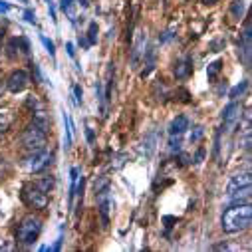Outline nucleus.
<instances>
[{
    "instance_id": "41",
    "label": "nucleus",
    "mask_w": 252,
    "mask_h": 252,
    "mask_svg": "<svg viewBox=\"0 0 252 252\" xmlns=\"http://www.w3.org/2000/svg\"><path fill=\"white\" fill-rule=\"evenodd\" d=\"M0 95H2V84H0Z\"/></svg>"
},
{
    "instance_id": "9",
    "label": "nucleus",
    "mask_w": 252,
    "mask_h": 252,
    "mask_svg": "<svg viewBox=\"0 0 252 252\" xmlns=\"http://www.w3.org/2000/svg\"><path fill=\"white\" fill-rule=\"evenodd\" d=\"M240 111H242V105L238 101H232V103L226 105V109L222 111V119H224V127L226 129H230L232 125L240 119Z\"/></svg>"
},
{
    "instance_id": "7",
    "label": "nucleus",
    "mask_w": 252,
    "mask_h": 252,
    "mask_svg": "<svg viewBox=\"0 0 252 252\" xmlns=\"http://www.w3.org/2000/svg\"><path fill=\"white\" fill-rule=\"evenodd\" d=\"M97 195V207H99V215H101V224L103 228H107L109 224V209H111V197H109V187L103 191L95 193Z\"/></svg>"
},
{
    "instance_id": "15",
    "label": "nucleus",
    "mask_w": 252,
    "mask_h": 252,
    "mask_svg": "<svg viewBox=\"0 0 252 252\" xmlns=\"http://www.w3.org/2000/svg\"><path fill=\"white\" fill-rule=\"evenodd\" d=\"M220 70H222V60H215V62H211L209 68H207V78H209V82H215V80L219 78Z\"/></svg>"
},
{
    "instance_id": "19",
    "label": "nucleus",
    "mask_w": 252,
    "mask_h": 252,
    "mask_svg": "<svg viewBox=\"0 0 252 252\" xmlns=\"http://www.w3.org/2000/svg\"><path fill=\"white\" fill-rule=\"evenodd\" d=\"M246 88H248V82L244 80V82H240L238 86H234V88L230 90V94H228V97H230V99H236V97H240V95H242V94L246 92Z\"/></svg>"
},
{
    "instance_id": "17",
    "label": "nucleus",
    "mask_w": 252,
    "mask_h": 252,
    "mask_svg": "<svg viewBox=\"0 0 252 252\" xmlns=\"http://www.w3.org/2000/svg\"><path fill=\"white\" fill-rule=\"evenodd\" d=\"M244 12H246V4H244V0H234L232 6H230V14H232L236 20H240V18L244 16Z\"/></svg>"
},
{
    "instance_id": "2",
    "label": "nucleus",
    "mask_w": 252,
    "mask_h": 252,
    "mask_svg": "<svg viewBox=\"0 0 252 252\" xmlns=\"http://www.w3.org/2000/svg\"><path fill=\"white\" fill-rule=\"evenodd\" d=\"M22 145L28 151H40L46 145V117L36 115L34 123H30L22 133Z\"/></svg>"
},
{
    "instance_id": "18",
    "label": "nucleus",
    "mask_w": 252,
    "mask_h": 252,
    "mask_svg": "<svg viewBox=\"0 0 252 252\" xmlns=\"http://www.w3.org/2000/svg\"><path fill=\"white\" fill-rule=\"evenodd\" d=\"M16 46H18V38H12V40L8 42V46H6V56H8L10 60H16V58L20 56V50H16Z\"/></svg>"
},
{
    "instance_id": "33",
    "label": "nucleus",
    "mask_w": 252,
    "mask_h": 252,
    "mask_svg": "<svg viewBox=\"0 0 252 252\" xmlns=\"http://www.w3.org/2000/svg\"><path fill=\"white\" fill-rule=\"evenodd\" d=\"M48 10H50V18H52L54 22H58V18H56V6H54V2H52V0L48 2Z\"/></svg>"
},
{
    "instance_id": "27",
    "label": "nucleus",
    "mask_w": 252,
    "mask_h": 252,
    "mask_svg": "<svg viewBox=\"0 0 252 252\" xmlns=\"http://www.w3.org/2000/svg\"><path fill=\"white\" fill-rule=\"evenodd\" d=\"M203 133H205V129L201 127V125H197V127H195V131L191 133V143H197V141L203 137Z\"/></svg>"
},
{
    "instance_id": "11",
    "label": "nucleus",
    "mask_w": 252,
    "mask_h": 252,
    "mask_svg": "<svg viewBox=\"0 0 252 252\" xmlns=\"http://www.w3.org/2000/svg\"><path fill=\"white\" fill-rule=\"evenodd\" d=\"M145 56V34L137 32V40L133 44V52H131V68H137L141 58Z\"/></svg>"
},
{
    "instance_id": "8",
    "label": "nucleus",
    "mask_w": 252,
    "mask_h": 252,
    "mask_svg": "<svg viewBox=\"0 0 252 252\" xmlns=\"http://www.w3.org/2000/svg\"><path fill=\"white\" fill-rule=\"evenodd\" d=\"M191 74H193V58L191 56H185L175 62V78L177 80H187Z\"/></svg>"
},
{
    "instance_id": "5",
    "label": "nucleus",
    "mask_w": 252,
    "mask_h": 252,
    "mask_svg": "<svg viewBox=\"0 0 252 252\" xmlns=\"http://www.w3.org/2000/svg\"><path fill=\"white\" fill-rule=\"evenodd\" d=\"M28 84H30V76H28V72H24V70H14V72L8 76V80H6V88H8V92H12V94L24 92V90L28 88Z\"/></svg>"
},
{
    "instance_id": "13",
    "label": "nucleus",
    "mask_w": 252,
    "mask_h": 252,
    "mask_svg": "<svg viewBox=\"0 0 252 252\" xmlns=\"http://www.w3.org/2000/svg\"><path fill=\"white\" fill-rule=\"evenodd\" d=\"M189 129V119L185 115H177L169 125V135H183Z\"/></svg>"
},
{
    "instance_id": "22",
    "label": "nucleus",
    "mask_w": 252,
    "mask_h": 252,
    "mask_svg": "<svg viewBox=\"0 0 252 252\" xmlns=\"http://www.w3.org/2000/svg\"><path fill=\"white\" fill-rule=\"evenodd\" d=\"M62 10H64L68 16H70V20L74 22L76 20V14H74V0H62Z\"/></svg>"
},
{
    "instance_id": "35",
    "label": "nucleus",
    "mask_w": 252,
    "mask_h": 252,
    "mask_svg": "<svg viewBox=\"0 0 252 252\" xmlns=\"http://www.w3.org/2000/svg\"><path fill=\"white\" fill-rule=\"evenodd\" d=\"M173 30H175V28L167 30V32H165V36H163V38H159V40H161V42H167V40H171V38H173Z\"/></svg>"
},
{
    "instance_id": "36",
    "label": "nucleus",
    "mask_w": 252,
    "mask_h": 252,
    "mask_svg": "<svg viewBox=\"0 0 252 252\" xmlns=\"http://www.w3.org/2000/svg\"><path fill=\"white\" fill-rule=\"evenodd\" d=\"M66 50H68V54H70L72 58L76 56V52H74V44H72V42H68V44H66Z\"/></svg>"
},
{
    "instance_id": "12",
    "label": "nucleus",
    "mask_w": 252,
    "mask_h": 252,
    "mask_svg": "<svg viewBox=\"0 0 252 252\" xmlns=\"http://www.w3.org/2000/svg\"><path fill=\"white\" fill-rule=\"evenodd\" d=\"M250 40H252V30H250V22H246L244 32L240 36V48H242V54H244V64L246 66H250Z\"/></svg>"
},
{
    "instance_id": "4",
    "label": "nucleus",
    "mask_w": 252,
    "mask_h": 252,
    "mask_svg": "<svg viewBox=\"0 0 252 252\" xmlns=\"http://www.w3.org/2000/svg\"><path fill=\"white\" fill-rule=\"evenodd\" d=\"M20 199H22V203H24L26 207H30V209L42 211V209L48 207V193L42 191V189H40L36 183H26V185L22 187Z\"/></svg>"
},
{
    "instance_id": "30",
    "label": "nucleus",
    "mask_w": 252,
    "mask_h": 252,
    "mask_svg": "<svg viewBox=\"0 0 252 252\" xmlns=\"http://www.w3.org/2000/svg\"><path fill=\"white\" fill-rule=\"evenodd\" d=\"M205 153H207V151H205V147H201V149L195 153V157H193V163H195V165H201V163H203V159H205Z\"/></svg>"
},
{
    "instance_id": "26",
    "label": "nucleus",
    "mask_w": 252,
    "mask_h": 252,
    "mask_svg": "<svg viewBox=\"0 0 252 252\" xmlns=\"http://www.w3.org/2000/svg\"><path fill=\"white\" fill-rule=\"evenodd\" d=\"M169 147H171V151H181V135H171Z\"/></svg>"
},
{
    "instance_id": "16",
    "label": "nucleus",
    "mask_w": 252,
    "mask_h": 252,
    "mask_svg": "<svg viewBox=\"0 0 252 252\" xmlns=\"http://www.w3.org/2000/svg\"><path fill=\"white\" fill-rule=\"evenodd\" d=\"M230 201L236 205V203H250V187L246 189H240V191H234L232 195H228Z\"/></svg>"
},
{
    "instance_id": "14",
    "label": "nucleus",
    "mask_w": 252,
    "mask_h": 252,
    "mask_svg": "<svg viewBox=\"0 0 252 252\" xmlns=\"http://www.w3.org/2000/svg\"><path fill=\"white\" fill-rule=\"evenodd\" d=\"M62 119H64V131H66V149L72 147V141H74V129H72V121H70V115L66 111H62Z\"/></svg>"
},
{
    "instance_id": "31",
    "label": "nucleus",
    "mask_w": 252,
    "mask_h": 252,
    "mask_svg": "<svg viewBox=\"0 0 252 252\" xmlns=\"http://www.w3.org/2000/svg\"><path fill=\"white\" fill-rule=\"evenodd\" d=\"M24 20H26L28 24H36V14H34L32 10H26V12H24Z\"/></svg>"
},
{
    "instance_id": "21",
    "label": "nucleus",
    "mask_w": 252,
    "mask_h": 252,
    "mask_svg": "<svg viewBox=\"0 0 252 252\" xmlns=\"http://www.w3.org/2000/svg\"><path fill=\"white\" fill-rule=\"evenodd\" d=\"M97 32H99L97 22H90V28H88V44H90V46L97 42Z\"/></svg>"
},
{
    "instance_id": "39",
    "label": "nucleus",
    "mask_w": 252,
    "mask_h": 252,
    "mask_svg": "<svg viewBox=\"0 0 252 252\" xmlns=\"http://www.w3.org/2000/svg\"><path fill=\"white\" fill-rule=\"evenodd\" d=\"M2 36H4V30L0 28V50H2Z\"/></svg>"
},
{
    "instance_id": "29",
    "label": "nucleus",
    "mask_w": 252,
    "mask_h": 252,
    "mask_svg": "<svg viewBox=\"0 0 252 252\" xmlns=\"http://www.w3.org/2000/svg\"><path fill=\"white\" fill-rule=\"evenodd\" d=\"M74 95H76V103L82 105V103H84V92H82L80 86H74Z\"/></svg>"
},
{
    "instance_id": "34",
    "label": "nucleus",
    "mask_w": 252,
    "mask_h": 252,
    "mask_svg": "<svg viewBox=\"0 0 252 252\" xmlns=\"http://www.w3.org/2000/svg\"><path fill=\"white\" fill-rule=\"evenodd\" d=\"M12 6L8 4V2H4V0H0V12H8Z\"/></svg>"
},
{
    "instance_id": "10",
    "label": "nucleus",
    "mask_w": 252,
    "mask_h": 252,
    "mask_svg": "<svg viewBox=\"0 0 252 252\" xmlns=\"http://www.w3.org/2000/svg\"><path fill=\"white\" fill-rule=\"evenodd\" d=\"M252 185V179H250V173H240V175H234L226 187V193L232 195L234 191H240V189H246Z\"/></svg>"
},
{
    "instance_id": "32",
    "label": "nucleus",
    "mask_w": 252,
    "mask_h": 252,
    "mask_svg": "<svg viewBox=\"0 0 252 252\" xmlns=\"http://www.w3.org/2000/svg\"><path fill=\"white\" fill-rule=\"evenodd\" d=\"M86 137H88V143H90V145L95 141V133H94L92 127H86Z\"/></svg>"
},
{
    "instance_id": "6",
    "label": "nucleus",
    "mask_w": 252,
    "mask_h": 252,
    "mask_svg": "<svg viewBox=\"0 0 252 252\" xmlns=\"http://www.w3.org/2000/svg\"><path fill=\"white\" fill-rule=\"evenodd\" d=\"M52 163V153L40 149V151H32V157L28 159V171L30 173H40L44 171L48 165Z\"/></svg>"
},
{
    "instance_id": "1",
    "label": "nucleus",
    "mask_w": 252,
    "mask_h": 252,
    "mask_svg": "<svg viewBox=\"0 0 252 252\" xmlns=\"http://www.w3.org/2000/svg\"><path fill=\"white\" fill-rule=\"evenodd\" d=\"M252 222V207L250 203H236L228 207L222 213V230L226 234H236L242 232L250 226Z\"/></svg>"
},
{
    "instance_id": "38",
    "label": "nucleus",
    "mask_w": 252,
    "mask_h": 252,
    "mask_svg": "<svg viewBox=\"0 0 252 252\" xmlns=\"http://www.w3.org/2000/svg\"><path fill=\"white\" fill-rule=\"evenodd\" d=\"M201 2H203V4H217L219 0H201Z\"/></svg>"
},
{
    "instance_id": "3",
    "label": "nucleus",
    "mask_w": 252,
    "mask_h": 252,
    "mask_svg": "<svg viewBox=\"0 0 252 252\" xmlns=\"http://www.w3.org/2000/svg\"><path fill=\"white\" fill-rule=\"evenodd\" d=\"M40 232H42V219H38L34 215H28L18 224L16 240L22 242V244H32V242H36V238L40 236Z\"/></svg>"
},
{
    "instance_id": "37",
    "label": "nucleus",
    "mask_w": 252,
    "mask_h": 252,
    "mask_svg": "<svg viewBox=\"0 0 252 252\" xmlns=\"http://www.w3.org/2000/svg\"><path fill=\"white\" fill-rule=\"evenodd\" d=\"M60 246H62V236H60V238L54 242V246H50L48 250H60Z\"/></svg>"
},
{
    "instance_id": "20",
    "label": "nucleus",
    "mask_w": 252,
    "mask_h": 252,
    "mask_svg": "<svg viewBox=\"0 0 252 252\" xmlns=\"http://www.w3.org/2000/svg\"><path fill=\"white\" fill-rule=\"evenodd\" d=\"M10 121H12V117H10L8 113H0V137H2V135L8 131Z\"/></svg>"
},
{
    "instance_id": "23",
    "label": "nucleus",
    "mask_w": 252,
    "mask_h": 252,
    "mask_svg": "<svg viewBox=\"0 0 252 252\" xmlns=\"http://www.w3.org/2000/svg\"><path fill=\"white\" fill-rule=\"evenodd\" d=\"M173 95H175V99H179V101H183V103H191V94H189L185 88H179Z\"/></svg>"
},
{
    "instance_id": "25",
    "label": "nucleus",
    "mask_w": 252,
    "mask_h": 252,
    "mask_svg": "<svg viewBox=\"0 0 252 252\" xmlns=\"http://www.w3.org/2000/svg\"><path fill=\"white\" fill-rule=\"evenodd\" d=\"M40 40H42V44H44V48L48 50V54H50L52 58H56V46H54V42H52V40H48V38H46L44 34L40 36Z\"/></svg>"
},
{
    "instance_id": "24",
    "label": "nucleus",
    "mask_w": 252,
    "mask_h": 252,
    "mask_svg": "<svg viewBox=\"0 0 252 252\" xmlns=\"http://www.w3.org/2000/svg\"><path fill=\"white\" fill-rule=\"evenodd\" d=\"M36 185H38V187L42 189V191H46V193H50V189L54 187V179H52V177H44V179H42V181H38Z\"/></svg>"
},
{
    "instance_id": "28",
    "label": "nucleus",
    "mask_w": 252,
    "mask_h": 252,
    "mask_svg": "<svg viewBox=\"0 0 252 252\" xmlns=\"http://www.w3.org/2000/svg\"><path fill=\"white\" fill-rule=\"evenodd\" d=\"M109 187V179L103 175L101 179H99V183H95V193H99V191H103V189H107Z\"/></svg>"
},
{
    "instance_id": "40",
    "label": "nucleus",
    "mask_w": 252,
    "mask_h": 252,
    "mask_svg": "<svg viewBox=\"0 0 252 252\" xmlns=\"http://www.w3.org/2000/svg\"><path fill=\"white\" fill-rule=\"evenodd\" d=\"M82 6H88V0H82Z\"/></svg>"
}]
</instances>
